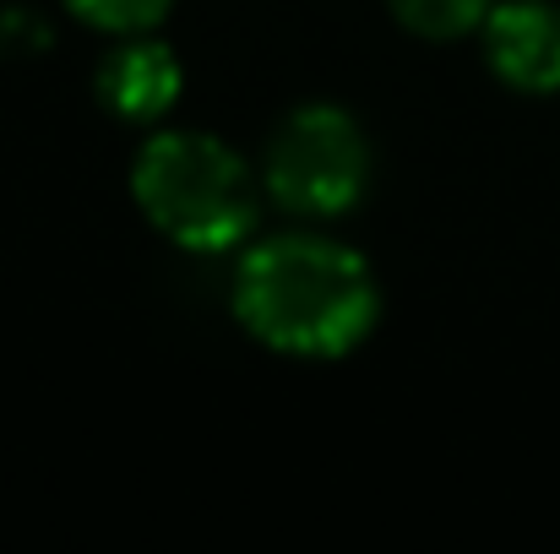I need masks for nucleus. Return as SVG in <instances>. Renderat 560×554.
<instances>
[{
    "mask_svg": "<svg viewBox=\"0 0 560 554\" xmlns=\"http://www.w3.org/2000/svg\"><path fill=\"white\" fill-rule=\"evenodd\" d=\"M229 305L245 338L283 359H343L381 321L375 267L316 223L240 245Z\"/></svg>",
    "mask_w": 560,
    "mask_h": 554,
    "instance_id": "1",
    "label": "nucleus"
},
{
    "mask_svg": "<svg viewBox=\"0 0 560 554\" xmlns=\"http://www.w3.org/2000/svg\"><path fill=\"white\" fill-rule=\"evenodd\" d=\"M137 212L190 256H223L261 228V169L212 131L159 126L131 158Z\"/></svg>",
    "mask_w": 560,
    "mask_h": 554,
    "instance_id": "2",
    "label": "nucleus"
},
{
    "mask_svg": "<svg viewBox=\"0 0 560 554\" xmlns=\"http://www.w3.org/2000/svg\"><path fill=\"white\" fill-rule=\"evenodd\" d=\"M375 148L343 104L289 109L261 153V190L294 223H332L354 212L371 190Z\"/></svg>",
    "mask_w": 560,
    "mask_h": 554,
    "instance_id": "3",
    "label": "nucleus"
},
{
    "mask_svg": "<svg viewBox=\"0 0 560 554\" xmlns=\"http://www.w3.org/2000/svg\"><path fill=\"white\" fill-rule=\"evenodd\" d=\"M485 66L512 93H560V5L556 0H495L479 22Z\"/></svg>",
    "mask_w": 560,
    "mask_h": 554,
    "instance_id": "4",
    "label": "nucleus"
},
{
    "mask_svg": "<svg viewBox=\"0 0 560 554\" xmlns=\"http://www.w3.org/2000/svg\"><path fill=\"white\" fill-rule=\"evenodd\" d=\"M98 104L126 120V126H159L175 104H180V87H186V66L180 55L153 38V33H126L104 49L98 60Z\"/></svg>",
    "mask_w": 560,
    "mask_h": 554,
    "instance_id": "5",
    "label": "nucleus"
},
{
    "mask_svg": "<svg viewBox=\"0 0 560 554\" xmlns=\"http://www.w3.org/2000/svg\"><path fill=\"white\" fill-rule=\"evenodd\" d=\"M495 0H386V11L419 38H463L479 33Z\"/></svg>",
    "mask_w": 560,
    "mask_h": 554,
    "instance_id": "6",
    "label": "nucleus"
},
{
    "mask_svg": "<svg viewBox=\"0 0 560 554\" xmlns=\"http://www.w3.org/2000/svg\"><path fill=\"white\" fill-rule=\"evenodd\" d=\"M82 27H93V33H109V38H126V33H153L170 11H175V0H60Z\"/></svg>",
    "mask_w": 560,
    "mask_h": 554,
    "instance_id": "7",
    "label": "nucleus"
}]
</instances>
